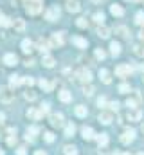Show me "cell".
Listing matches in <instances>:
<instances>
[{
    "instance_id": "4fadbf2b",
    "label": "cell",
    "mask_w": 144,
    "mask_h": 155,
    "mask_svg": "<svg viewBox=\"0 0 144 155\" xmlns=\"http://www.w3.org/2000/svg\"><path fill=\"white\" fill-rule=\"evenodd\" d=\"M22 51H24V52H25V54H29V52H33V51H34V43H33V41H31V40H24V41H22Z\"/></svg>"
},
{
    "instance_id": "91938a15",
    "label": "cell",
    "mask_w": 144,
    "mask_h": 155,
    "mask_svg": "<svg viewBox=\"0 0 144 155\" xmlns=\"http://www.w3.org/2000/svg\"><path fill=\"white\" fill-rule=\"evenodd\" d=\"M142 4H144V0H142Z\"/></svg>"
},
{
    "instance_id": "f5cc1de1",
    "label": "cell",
    "mask_w": 144,
    "mask_h": 155,
    "mask_svg": "<svg viewBox=\"0 0 144 155\" xmlns=\"http://www.w3.org/2000/svg\"><path fill=\"white\" fill-rule=\"evenodd\" d=\"M4 119H5V116H4V114L0 112V123H4Z\"/></svg>"
},
{
    "instance_id": "f907efd6",
    "label": "cell",
    "mask_w": 144,
    "mask_h": 155,
    "mask_svg": "<svg viewBox=\"0 0 144 155\" xmlns=\"http://www.w3.org/2000/svg\"><path fill=\"white\" fill-rule=\"evenodd\" d=\"M139 38H141V40H142V41H144V29H142V31H141V33H139Z\"/></svg>"
},
{
    "instance_id": "f546056e",
    "label": "cell",
    "mask_w": 144,
    "mask_h": 155,
    "mask_svg": "<svg viewBox=\"0 0 144 155\" xmlns=\"http://www.w3.org/2000/svg\"><path fill=\"white\" fill-rule=\"evenodd\" d=\"M7 25H11V18H7V16L0 11V27H7Z\"/></svg>"
},
{
    "instance_id": "8992f818",
    "label": "cell",
    "mask_w": 144,
    "mask_h": 155,
    "mask_svg": "<svg viewBox=\"0 0 144 155\" xmlns=\"http://www.w3.org/2000/svg\"><path fill=\"white\" fill-rule=\"evenodd\" d=\"M133 139H135V130H126L121 135V143L123 144H130V143H133Z\"/></svg>"
},
{
    "instance_id": "5b68a950",
    "label": "cell",
    "mask_w": 144,
    "mask_h": 155,
    "mask_svg": "<svg viewBox=\"0 0 144 155\" xmlns=\"http://www.w3.org/2000/svg\"><path fill=\"white\" fill-rule=\"evenodd\" d=\"M76 76H77V79H79V81H83L85 85L92 81V72H90L88 69H81V71H77V74H76Z\"/></svg>"
},
{
    "instance_id": "ba28073f",
    "label": "cell",
    "mask_w": 144,
    "mask_h": 155,
    "mask_svg": "<svg viewBox=\"0 0 144 155\" xmlns=\"http://www.w3.org/2000/svg\"><path fill=\"white\" fill-rule=\"evenodd\" d=\"M51 124L52 126H61L63 124V114H60V112H54V114H51Z\"/></svg>"
},
{
    "instance_id": "44dd1931",
    "label": "cell",
    "mask_w": 144,
    "mask_h": 155,
    "mask_svg": "<svg viewBox=\"0 0 144 155\" xmlns=\"http://www.w3.org/2000/svg\"><path fill=\"white\" fill-rule=\"evenodd\" d=\"M67 9L70 13H77L79 11V2L77 0H67Z\"/></svg>"
},
{
    "instance_id": "d6a6232c",
    "label": "cell",
    "mask_w": 144,
    "mask_h": 155,
    "mask_svg": "<svg viewBox=\"0 0 144 155\" xmlns=\"http://www.w3.org/2000/svg\"><path fill=\"white\" fill-rule=\"evenodd\" d=\"M135 24H137V25H144V11H141V13L135 15Z\"/></svg>"
},
{
    "instance_id": "74e56055",
    "label": "cell",
    "mask_w": 144,
    "mask_h": 155,
    "mask_svg": "<svg viewBox=\"0 0 144 155\" xmlns=\"http://www.w3.org/2000/svg\"><path fill=\"white\" fill-rule=\"evenodd\" d=\"M115 33H117L119 36H123V38H124V36H128V29H126V27H117V29H115Z\"/></svg>"
},
{
    "instance_id": "e0dca14e",
    "label": "cell",
    "mask_w": 144,
    "mask_h": 155,
    "mask_svg": "<svg viewBox=\"0 0 144 155\" xmlns=\"http://www.w3.org/2000/svg\"><path fill=\"white\" fill-rule=\"evenodd\" d=\"M96 35H97L99 38H108V36H110V29H108V27H105V25L101 24V25L96 29Z\"/></svg>"
},
{
    "instance_id": "484cf974",
    "label": "cell",
    "mask_w": 144,
    "mask_h": 155,
    "mask_svg": "<svg viewBox=\"0 0 144 155\" xmlns=\"http://www.w3.org/2000/svg\"><path fill=\"white\" fill-rule=\"evenodd\" d=\"M22 83V78L16 76V74H13V76H9V85H11V88H15V87H18Z\"/></svg>"
},
{
    "instance_id": "83f0119b",
    "label": "cell",
    "mask_w": 144,
    "mask_h": 155,
    "mask_svg": "<svg viewBox=\"0 0 144 155\" xmlns=\"http://www.w3.org/2000/svg\"><path fill=\"white\" fill-rule=\"evenodd\" d=\"M72 41H74L79 49H85V47H87V40L81 38V36H74V38H72Z\"/></svg>"
},
{
    "instance_id": "6f0895ef",
    "label": "cell",
    "mask_w": 144,
    "mask_h": 155,
    "mask_svg": "<svg viewBox=\"0 0 144 155\" xmlns=\"http://www.w3.org/2000/svg\"><path fill=\"white\" fill-rule=\"evenodd\" d=\"M92 2H96V4H97V2H101V0H92Z\"/></svg>"
},
{
    "instance_id": "e575fe53",
    "label": "cell",
    "mask_w": 144,
    "mask_h": 155,
    "mask_svg": "<svg viewBox=\"0 0 144 155\" xmlns=\"http://www.w3.org/2000/svg\"><path fill=\"white\" fill-rule=\"evenodd\" d=\"M133 52H135L139 58H144V47L142 45H135V47H133Z\"/></svg>"
},
{
    "instance_id": "7bdbcfd3",
    "label": "cell",
    "mask_w": 144,
    "mask_h": 155,
    "mask_svg": "<svg viewBox=\"0 0 144 155\" xmlns=\"http://www.w3.org/2000/svg\"><path fill=\"white\" fill-rule=\"evenodd\" d=\"M45 114H49V103H43L40 107V116H45Z\"/></svg>"
},
{
    "instance_id": "ac0fdd59",
    "label": "cell",
    "mask_w": 144,
    "mask_h": 155,
    "mask_svg": "<svg viewBox=\"0 0 144 155\" xmlns=\"http://www.w3.org/2000/svg\"><path fill=\"white\" fill-rule=\"evenodd\" d=\"M41 63H43V67H47V69H52L56 61H54V58H52V56H49V54H45V56L41 58Z\"/></svg>"
},
{
    "instance_id": "db71d44e",
    "label": "cell",
    "mask_w": 144,
    "mask_h": 155,
    "mask_svg": "<svg viewBox=\"0 0 144 155\" xmlns=\"http://www.w3.org/2000/svg\"><path fill=\"white\" fill-rule=\"evenodd\" d=\"M141 130H142V134H144V123H142V126H141Z\"/></svg>"
},
{
    "instance_id": "836d02e7",
    "label": "cell",
    "mask_w": 144,
    "mask_h": 155,
    "mask_svg": "<svg viewBox=\"0 0 144 155\" xmlns=\"http://www.w3.org/2000/svg\"><path fill=\"white\" fill-rule=\"evenodd\" d=\"M24 97H25L27 101H34V99H36V94L33 92V90H25V92H24Z\"/></svg>"
},
{
    "instance_id": "f35d334b",
    "label": "cell",
    "mask_w": 144,
    "mask_h": 155,
    "mask_svg": "<svg viewBox=\"0 0 144 155\" xmlns=\"http://www.w3.org/2000/svg\"><path fill=\"white\" fill-rule=\"evenodd\" d=\"M96 58H97V60H105V58H106V52H105L103 49H96Z\"/></svg>"
},
{
    "instance_id": "11a10c76",
    "label": "cell",
    "mask_w": 144,
    "mask_h": 155,
    "mask_svg": "<svg viewBox=\"0 0 144 155\" xmlns=\"http://www.w3.org/2000/svg\"><path fill=\"white\" fill-rule=\"evenodd\" d=\"M141 71H142V72H144V65H141Z\"/></svg>"
},
{
    "instance_id": "4316f807",
    "label": "cell",
    "mask_w": 144,
    "mask_h": 155,
    "mask_svg": "<svg viewBox=\"0 0 144 155\" xmlns=\"http://www.w3.org/2000/svg\"><path fill=\"white\" fill-rule=\"evenodd\" d=\"M25 116L29 117V119H33V121H36V119H40V117H41V116H40V110H36V108H29Z\"/></svg>"
},
{
    "instance_id": "603a6c76",
    "label": "cell",
    "mask_w": 144,
    "mask_h": 155,
    "mask_svg": "<svg viewBox=\"0 0 144 155\" xmlns=\"http://www.w3.org/2000/svg\"><path fill=\"white\" fill-rule=\"evenodd\" d=\"M58 96H60V101H63V103H69V101L72 99V94L67 90V88H63V90H61Z\"/></svg>"
},
{
    "instance_id": "bcb514c9",
    "label": "cell",
    "mask_w": 144,
    "mask_h": 155,
    "mask_svg": "<svg viewBox=\"0 0 144 155\" xmlns=\"http://www.w3.org/2000/svg\"><path fill=\"white\" fill-rule=\"evenodd\" d=\"M7 144H9V146H15V144H16V135H9V137H7Z\"/></svg>"
},
{
    "instance_id": "60d3db41",
    "label": "cell",
    "mask_w": 144,
    "mask_h": 155,
    "mask_svg": "<svg viewBox=\"0 0 144 155\" xmlns=\"http://www.w3.org/2000/svg\"><path fill=\"white\" fill-rule=\"evenodd\" d=\"M119 92H123V94H128V92H130V85H126V83H121V85H119Z\"/></svg>"
},
{
    "instance_id": "8d00e7d4",
    "label": "cell",
    "mask_w": 144,
    "mask_h": 155,
    "mask_svg": "<svg viewBox=\"0 0 144 155\" xmlns=\"http://www.w3.org/2000/svg\"><path fill=\"white\" fill-rule=\"evenodd\" d=\"M77 27H81V29H85V27H88V20L87 18H77Z\"/></svg>"
},
{
    "instance_id": "7a4b0ae2",
    "label": "cell",
    "mask_w": 144,
    "mask_h": 155,
    "mask_svg": "<svg viewBox=\"0 0 144 155\" xmlns=\"http://www.w3.org/2000/svg\"><path fill=\"white\" fill-rule=\"evenodd\" d=\"M13 99H15V92L9 87H0V101L9 105V103H13Z\"/></svg>"
},
{
    "instance_id": "d4e9b609",
    "label": "cell",
    "mask_w": 144,
    "mask_h": 155,
    "mask_svg": "<svg viewBox=\"0 0 144 155\" xmlns=\"http://www.w3.org/2000/svg\"><path fill=\"white\" fill-rule=\"evenodd\" d=\"M110 52H112V56H119V54H121V43L112 41V43H110Z\"/></svg>"
},
{
    "instance_id": "681fc988",
    "label": "cell",
    "mask_w": 144,
    "mask_h": 155,
    "mask_svg": "<svg viewBox=\"0 0 144 155\" xmlns=\"http://www.w3.org/2000/svg\"><path fill=\"white\" fill-rule=\"evenodd\" d=\"M18 155H25V148H18Z\"/></svg>"
},
{
    "instance_id": "4dcf8cb0",
    "label": "cell",
    "mask_w": 144,
    "mask_h": 155,
    "mask_svg": "<svg viewBox=\"0 0 144 155\" xmlns=\"http://www.w3.org/2000/svg\"><path fill=\"white\" fill-rule=\"evenodd\" d=\"M63 153H65V155H77V150H76V146L67 144V146L63 148Z\"/></svg>"
},
{
    "instance_id": "680465c9",
    "label": "cell",
    "mask_w": 144,
    "mask_h": 155,
    "mask_svg": "<svg viewBox=\"0 0 144 155\" xmlns=\"http://www.w3.org/2000/svg\"><path fill=\"white\" fill-rule=\"evenodd\" d=\"M0 155H4V152H2V150H0Z\"/></svg>"
},
{
    "instance_id": "d590c367",
    "label": "cell",
    "mask_w": 144,
    "mask_h": 155,
    "mask_svg": "<svg viewBox=\"0 0 144 155\" xmlns=\"http://www.w3.org/2000/svg\"><path fill=\"white\" fill-rule=\"evenodd\" d=\"M22 83L27 85V87H33V85H34V79H33L31 76H24L22 78Z\"/></svg>"
},
{
    "instance_id": "cb8c5ba5",
    "label": "cell",
    "mask_w": 144,
    "mask_h": 155,
    "mask_svg": "<svg viewBox=\"0 0 144 155\" xmlns=\"http://www.w3.org/2000/svg\"><path fill=\"white\" fill-rule=\"evenodd\" d=\"M96 141H97L99 148H101V146H106V143H108V135H106V134H96Z\"/></svg>"
},
{
    "instance_id": "8fae6325",
    "label": "cell",
    "mask_w": 144,
    "mask_h": 155,
    "mask_svg": "<svg viewBox=\"0 0 144 155\" xmlns=\"http://www.w3.org/2000/svg\"><path fill=\"white\" fill-rule=\"evenodd\" d=\"M51 43H52V45L61 47V45L65 43V40H63V33H54V35L51 36Z\"/></svg>"
},
{
    "instance_id": "9a60e30c",
    "label": "cell",
    "mask_w": 144,
    "mask_h": 155,
    "mask_svg": "<svg viewBox=\"0 0 144 155\" xmlns=\"http://www.w3.org/2000/svg\"><path fill=\"white\" fill-rule=\"evenodd\" d=\"M11 25H13V27H15V31H18V33H22V31L25 29V22H24L22 18L13 20V22H11Z\"/></svg>"
},
{
    "instance_id": "3957f363",
    "label": "cell",
    "mask_w": 144,
    "mask_h": 155,
    "mask_svg": "<svg viewBox=\"0 0 144 155\" xmlns=\"http://www.w3.org/2000/svg\"><path fill=\"white\" fill-rule=\"evenodd\" d=\"M61 16V9L58 7V5H52V7H49L47 11H45V20H49V22H54V20H58Z\"/></svg>"
},
{
    "instance_id": "816d5d0a",
    "label": "cell",
    "mask_w": 144,
    "mask_h": 155,
    "mask_svg": "<svg viewBox=\"0 0 144 155\" xmlns=\"http://www.w3.org/2000/svg\"><path fill=\"white\" fill-rule=\"evenodd\" d=\"M34 155H47V153H45V152H41V150H38V152H36Z\"/></svg>"
},
{
    "instance_id": "ab89813d",
    "label": "cell",
    "mask_w": 144,
    "mask_h": 155,
    "mask_svg": "<svg viewBox=\"0 0 144 155\" xmlns=\"http://www.w3.org/2000/svg\"><path fill=\"white\" fill-rule=\"evenodd\" d=\"M94 20H96L97 24H103V22H105V15H103V13H96V15H94Z\"/></svg>"
},
{
    "instance_id": "9f6ffc18",
    "label": "cell",
    "mask_w": 144,
    "mask_h": 155,
    "mask_svg": "<svg viewBox=\"0 0 144 155\" xmlns=\"http://www.w3.org/2000/svg\"><path fill=\"white\" fill-rule=\"evenodd\" d=\"M137 155H144V152H139V153H137Z\"/></svg>"
},
{
    "instance_id": "d6986e66",
    "label": "cell",
    "mask_w": 144,
    "mask_h": 155,
    "mask_svg": "<svg viewBox=\"0 0 144 155\" xmlns=\"http://www.w3.org/2000/svg\"><path fill=\"white\" fill-rule=\"evenodd\" d=\"M99 78H101V81H103L105 85H110V83H112V78H110V72H108L106 69H101V71H99Z\"/></svg>"
},
{
    "instance_id": "2e32d148",
    "label": "cell",
    "mask_w": 144,
    "mask_h": 155,
    "mask_svg": "<svg viewBox=\"0 0 144 155\" xmlns=\"http://www.w3.org/2000/svg\"><path fill=\"white\" fill-rule=\"evenodd\" d=\"M4 63H5V65H9V67L16 65V63H18V58H16V54H5V56H4Z\"/></svg>"
},
{
    "instance_id": "7402d4cb",
    "label": "cell",
    "mask_w": 144,
    "mask_h": 155,
    "mask_svg": "<svg viewBox=\"0 0 144 155\" xmlns=\"http://www.w3.org/2000/svg\"><path fill=\"white\" fill-rule=\"evenodd\" d=\"M38 49H40L41 52H47V51L51 49V43H49L45 38H40L38 40Z\"/></svg>"
},
{
    "instance_id": "b9f144b4",
    "label": "cell",
    "mask_w": 144,
    "mask_h": 155,
    "mask_svg": "<svg viewBox=\"0 0 144 155\" xmlns=\"http://www.w3.org/2000/svg\"><path fill=\"white\" fill-rule=\"evenodd\" d=\"M108 108H110V112H113V110L117 112V110H119V103H117V101H110V103H108Z\"/></svg>"
},
{
    "instance_id": "277c9868",
    "label": "cell",
    "mask_w": 144,
    "mask_h": 155,
    "mask_svg": "<svg viewBox=\"0 0 144 155\" xmlns=\"http://www.w3.org/2000/svg\"><path fill=\"white\" fill-rule=\"evenodd\" d=\"M115 74L119 78H128L130 74H133V67L128 65V63H123V65H119V67L115 69Z\"/></svg>"
},
{
    "instance_id": "7dc6e473",
    "label": "cell",
    "mask_w": 144,
    "mask_h": 155,
    "mask_svg": "<svg viewBox=\"0 0 144 155\" xmlns=\"http://www.w3.org/2000/svg\"><path fill=\"white\" fill-rule=\"evenodd\" d=\"M105 105H106V97H99V99H97V107H99V108H103Z\"/></svg>"
},
{
    "instance_id": "5bb4252c",
    "label": "cell",
    "mask_w": 144,
    "mask_h": 155,
    "mask_svg": "<svg viewBox=\"0 0 144 155\" xmlns=\"http://www.w3.org/2000/svg\"><path fill=\"white\" fill-rule=\"evenodd\" d=\"M110 13H112L113 16H123V15H124V9H123L119 4H112V5H110Z\"/></svg>"
},
{
    "instance_id": "f1b7e54d",
    "label": "cell",
    "mask_w": 144,
    "mask_h": 155,
    "mask_svg": "<svg viewBox=\"0 0 144 155\" xmlns=\"http://www.w3.org/2000/svg\"><path fill=\"white\" fill-rule=\"evenodd\" d=\"M74 134H76V124H74V123H69V124L65 126V135H67V137H72Z\"/></svg>"
},
{
    "instance_id": "52a82bcc",
    "label": "cell",
    "mask_w": 144,
    "mask_h": 155,
    "mask_svg": "<svg viewBox=\"0 0 144 155\" xmlns=\"http://www.w3.org/2000/svg\"><path fill=\"white\" fill-rule=\"evenodd\" d=\"M126 117H128L130 121H141L142 112H141V108H130L128 114H126Z\"/></svg>"
},
{
    "instance_id": "7c38bea8",
    "label": "cell",
    "mask_w": 144,
    "mask_h": 155,
    "mask_svg": "<svg viewBox=\"0 0 144 155\" xmlns=\"http://www.w3.org/2000/svg\"><path fill=\"white\" fill-rule=\"evenodd\" d=\"M38 134H40V130H38L36 126H29V128H27V134H25V139L33 143V141H34V137L38 135Z\"/></svg>"
},
{
    "instance_id": "9c48e42d",
    "label": "cell",
    "mask_w": 144,
    "mask_h": 155,
    "mask_svg": "<svg viewBox=\"0 0 144 155\" xmlns=\"http://www.w3.org/2000/svg\"><path fill=\"white\" fill-rule=\"evenodd\" d=\"M99 123H103V124H110L112 121H113V116H112V112H106V110H103L101 114H99Z\"/></svg>"
},
{
    "instance_id": "ffe728a7",
    "label": "cell",
    "mask_w": 144,
    "mask_h": 155,
    "mask_svg": "<svg viewBox=\"0 0 144 155\" xmlns=\"http://www.w3.org/2000/svg\"><path fill=\"white\" fill-rule=\"evenodd\" d=\"M74 114H76L77 117H87L88 110H87V107H85V105H77V107L74 108Z\"/></svg>"
},
{
    "instance_id": "f6af8a7d",
    "label": "cell",
    "mask_w": 144,
    "mask_h": 155,
    "mask_svg": "<svg viewBox=\"0 0 144 155\" xmlns=\"http://www.w3.org/2000/svg\"><path fill=\"white\" fill-rule=\"evenodd\" d=\"M38 83H40V87H41V88H43V90H49V88H51V85H49V83H47V79H40V81H38Z\"/></svg>"
},
{
    "instance_id": "30bf717a",
    "label": "cell",
    "mask_w": 144,
    "mask_h": 155,
    "mask_svg": "<svg viewBox=\"0 0 144 155\" xmlns=\"http://www.w3.org/2000/svg\"><path fill=\"white\" fill-rule=\"evenodd\" d=\"M81 134H83V139H85V141H92V139H96V134H94V130H92L90 126H83Z\"/></svg>"
},
{
    "instance_id": "ee69618b",
    "label": "cell",
    "mask_w": 144,
    "mask_h": 155,
    "mask_svg": "<svg viewBox=\"0 0 144 155\" xmlns=\"http://www.w3.org/2000/svg\"><path fill=\"white\" fill-rule=\"evenodd\" d=\"M43 139H45L47 143H52V141H54V134H52V132H45V134H43Z\"/></svg>"
},
{
    "instance_id": "1f68e13d",
    "label": "cell",
    "mask_w": 144,
    "mask_h": 155,
    "mask_svg": "<svg viewBox=\"0 0 144 155\" xmlns=\"http://www.w3.org/2000/svg\"><path fill=\"white\" fill-rule=\"evenodd\" d=\"M83 94L87 96V97H90L92 94H94V87L88 83V85H83Z\"/></svg>"
},
{
    "instance_id": "c3c4849f",
    "label": "cell",
    "mask_w": 144,
    "mask_h": 155,
    "mask_svg": "<svg viewBox=\"0 0 144 155\" xmlns=\"http://www.w3.org/2000/svg\"><path fill=\"white\" fill-rule=\"evenodd\" d=\"M25 65H27V67H33V65H34V60H33V58H27V60H25Z\"/></svg>"
},
{
    "instance_id": "6da1fadb",
    "label": "cell",
    "mask_w": 144,
    "mask_h": 155,
    "mask_svg": "<svg viewBox=\"0 0 144 155\" xmlns=\"http://www.w3.org/2000/svg\"><path fill=\"white\" fill-rule=\"evenodd\" d=\"M24 7L29 15H38L43 9V0H24Z\"/></svg>"
}]
</instances>
